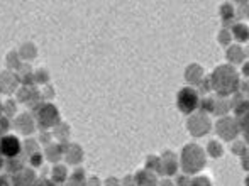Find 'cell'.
<instances>
[{"mask_svg": "<svg viewBox=\"0 0 249 186\" xmlns=\"http://www.w3.org/2000/svg\"><path fill=\"white\" fill-rule=\"evenodd\" d=\"M210 83H212V88L220 97H229V95L236 93L241 85L239 75H237V71L231 65L217 66L213 69L212 76H210Z\"/></svg>", "mask_w": 249, "mask_h": 186, "instance_id": "cell-1", "label": "cell"}, {"mask_svg": "<svg viewBox=\"0 0 249 186\" xmlns=\"http://www.w3.org/2000/svg\"><path fill=\"white\" fill-rule=\"evenodd\" d=\"M181 164L187 173H197L198 169H202L205 164V154H203L202 147L188 144L181 152Z\"/></svg>", "mask_w": 249, "mask_h": 186, "instance_id": "cell-2", "label": "cell"}, {"mask_svg": "<svg viewBox=\"0 0 249 186\" xmlns=\"http://www.w3.org/2000/svg\"><path fill=\"white\" fill-rule=\"evenodd\" d=\"M198 103H200V98L195 88L185 86L177 95V105L180 108V112H183V114H192L198 107Z\"/></svg>", "mask_w": 249, "mask_h": 186, "instance_id": "cell-3", "label": "cell"}, {"mask_svg": "<svg viewBox=\"0 0 249 186\" xmlns=\"http://www.w3.org/2000/svg\"><path fill=\"white\" fill-rule=\"evenodd\" d=\"M36 118H37V124L39 127L43 129H48V127H53L59 122V112L56 110L54 105L51 103H44L37 108V114H36Z\"/></svg>", "mask_w": 249, "mask_h": 186, "instance_id": "cell-4", "label": "cell"}, {"mask_svg": "<svg viewBox=\"0 0 249 186\" xmlns=\"http://www.w3.org/2000/svg\"><path fill=\"white\" fill-rule=\"evenodd\" d=\"M20 151H22V144H20V140L16 135H3V137H0V152H2V156L14 159L16 156H19Z\"/></svg>", "mask_w": 249, "mask_h": 186, "instance_id": "cell-5", "label": "cell"}, {"mask_svg": "<svg viewBox=\"0 0 249 186\" xmlns=\"http://www.w3.org/2000/svg\"><path fill=\"white\" fill-rule=\"evenodd\" d=\"M237 129H239L237 122L229 117H222L219 122H217V134L222 135L226 140H231L232 137H236Z\"/></svg>", "mask_w": 249, "mask_h": 186, "instance_id": "cell-6", "label": "cell"}, {"mask_svg": "<svg viewBox=\"0 0 249 186\" xmlns=\"http://www.w3.org/2000/svg\"><path fill=\"white\" fill-rule=\"evenodd\" d=\"M188 129H190L192 134L200 137V135H203V134H207V132H209L210 122H209V118H207L205 115H195L194 118H190V120H188Z\"/></svg>", "mask_w": 249, "mask_h": 186, "instance_id": "cell-7", "label": "cell"}, {"mask_svg": "<svg viewBox=\"0 0 249 186\" xmlns=\"http://www.w3.org/2000/svg\"><path fill=\"white\" fill-rule=\"evenodd\" d=\"M17 86V76H14L12 73H2L0 75V92L12 93Z\"/></svg>", "mask_w": 249, "mask_h": 186, "instance_id": "cell-8", "label": "cell"}, {"mask_svg": "<svg viewBox=\"0 0 249 186\" xmlns=\"http://www.w3.org/2000/svg\"><path fill=\"white\" fill-rule=\"evenodd\" d=\"M16 127L19 129L22 134H31V132H33V120H31V117L27 114L19 115V117L16 118Z\"/></svg>", "mask_w": 249, "mask_h": 186, "instance_id": "cell-9", "label": "cell"}, {"mask_svg": "<svg viewBox=\"0 0 249 186\" xmlns=\"http://www.w3.org/2000/svg\"><path fill=\"white\" fill-rule=\"evenodd\" d=\"M164 159H163V168H164V173L168 174H173L177 171V159L171 152H166L164 154Z\"/></svg>", "mask_w": 249, "mask_h": 186, "instance_id": "cell-10", "label": "cell"}, {"mask_svg": "<svg viewBox=\"0 0 249 186\" xmlns=\"http://www.w3.org/2000/svg\"><path fill=\"white\" fill-rule=\"evenodd\" d=\"M232 34L237 41H241V43H244V41L249 39V29H248V26H244V24H236L232 29Z\"/></svg>", "mask_w": 249, "mask_h": 186, "instance_id": "cell-11", "label": "cell"}, {"mask_svg": "<svg viewBox=\"0 0 249 186\" xmlns=\"http://www.w3.org/2000/svg\"><path fill=\"white\" fill-rule=\"evenodd\" d=\"M156 185V180H154V176L148 171H141V173L138 174V186H154Z\"/></svg>", "mask_w": 249, "mask_h": 186, "instance_id": "cell-12", "label": "cell"}, {"mask_svg": "<svg viewBox=\"0 0 249 186\" xmlns=\"http://www.w3.org/2000/svg\"><path fill=\"white\" fill-rule=\"evenodd\" d=\"M66 157H68V161H70V163H73V164L80 163V159H82V149H80L78 146H75V144H71L70 151L66 152Z\"/></svg>", "mask_w": 249, "mask_h": 186, "instance_id": "cell-13", "label": "cell"}, {"mask_svg": "<svg viewBox=\"0 0 249 186\" xmlns=\"http://www.w3.org/2000/svg\"><path fill=\"white\" fill-rule=\"evenodd\" d=\"M227 59H229L231 63H239L241 59H243V51H241L239 46H234L229 49V52H227Z\"/></svg>", "mask_w": 249, "mask_h": 186, "instance_id": "cell-14", "label": "cell"}, {"mask_svg": "<svg viewBox=\"0 0 249 186\" xmlns=\"http://www.w3.org/2000/svg\"><path fill=\"white\" fill-rule=\"evenodd\" d=\"M66 178V169L63 166H54V169H53V180L58 181V183H61V181H65Z\"/></svg>", "mask_w": 249, "mask_h": 186, "instance_id": "cell-15", "label": "cell"}, {"mask_svg": "<svg viewBox=\"0 0 249 186\" xmlns=\"http://www.w3.org/2000/svg\"><path fill=\"white\" fill-rule=\"evenodd\" d=\"M209 151H210V154H212L213 157H217V156H220V154H222V146H220L217 140H212V142L209 144Z\"/></svg>", "mask_w": 249, "mask_h": 186, "instance_id": "cell-16", "label": "cell"}, {"mask_svg": "<svg viewBox=\"0 0 249 186\" xmlns=\"http://www.w3.org/2000/svg\"><path fill=\"white\" fill-rule=\"evenodd\" d=\"M59 156H61V147L53 146V147L48 149V159L56 161V159H59Z\"/></svg>", "mask_w": 249, "mask_h": 186, "instance_id": "cell-17", "label": "cell"}, {"mask_svg": "<svg viewBox=\"0 0 249 186\" xmlns=\"http://www.w3.org/2000/svg\"><path fill=\"white\" fill-rule=\"evenodd\" d=\"M202 108L203 110H209V112L215 110V100H213V98H203Z\"/></svg>", "mask_w": 249, "mask_h": 186, "instance_id": "cell-18", "label": "cell"}, {"mask_svg": "<svg viewBox=\"0 0 249 186\" xmlns=\"http://www.w3.org/2000/svg\"><path fill=\"white\" fill-rule=\"evenodd\" d=\"M220 12H222V17H224V20L226 22H229V19H231V16H234V10H231V5H222V9H220Z\"/></svg>", "mask_w": 249, "mask_h": 186, "instance_id": "cell-19", "label": "cell"}, {"mask_svg": "<svg viewBox=\"0 0 249 186\" xmlns=\"http://www.w3.org/2000/svg\"><path fill=\"white\" fill-rule=\"evenodd\" d=\"M190 186H212V185H210V180L200 176V178H195V180L190 183Z\"/></svg>", "mask_w": 249, "mask_h": 186, "instance_id": "cell-20", "label": "cell"}, {"mask_svg": "<svg viewBox=\"0 0 249 186\" xmlns=\"http://www.w3.org/2000/svg\"><path fill=\"white\" fill-rule=\"evenodd\" d=\"M31 163H33L34 166H39V164H41V154L39 152H34L33 156H31Z\"/></svg>", "mask_w": 249, "mask_h": 186, "instance_id": "cell-21", "label": "cell"}, {"mask_svg": "<svg viewBox=\"0 0 249 186\" xmlns=\"http://www.w3.org/2000/svg\"><path fill=\"white\" fill-rule=\"evenodd\" d=\"M34 186H53V185L50 183V181H46V180H41L39 183H36Z\"/></svg>", "mask_w": 249, "mask_h": 186, "instance_id": "cell-22", "label": "cell"}, {"mask_svg": "<svg viewBox=\"0 0 249 186\" xmlns=\"http://www.w3.org/2000/svg\"><path fill=\"white\" fill-rule=\"evenodd\" d=\"M243 131H244V135H246V139H248V142H249V125H246Z\"/></svg>", "mask_w": 249, "mask_h": 186, "instance_id": "cell-23", "label": "cell"}, {"mask_svg": "<svg viewBox=\"0 0 249 186\" xmlns=\"http://www.w3.org/2000/svg\"><path fill=\"white\" fill-rule=\"evenodd\" d=\"M243 71H244V75H246V76H249V63H248V65H244Z\"/></svg>", "mask_w": 249, "mask_h": 186, "instance_id": "cell-24", "label": "cell"}, {"mask_svg": "<svg viewBox=\"0 0 249 186\" xmlns=\"http://www.w3.org/2000/svg\"><path fill=\"white\" fill-rule=\"evenodd\" d=\"M3 166V156H2V152H0V168Z\"/></svg>", "mask_w": 249, "mask_h": 186, "instance_id": "cell-25", "label": "cell"}, {"mask_svg": "<svg viewBox=\"0 0 249 186\" xmlns=\"http://www.w3.org/2000/svg\"><path fill=\"white\" fill-rule=\"evenodd\" d=\"M246 186H249V178H248V180H246Z\"/></svg>", "mask_w": 249, "mask_h": 186, "instance_id": "cell-26", "label": "cell"}]
</instances>
